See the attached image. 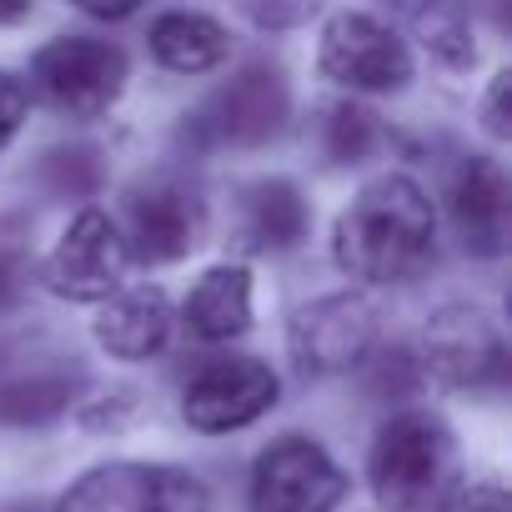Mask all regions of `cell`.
<instances>
[{
    "label": "cell",
    "mask_w": 512,
    "mask_h": 512,
    "mask_svg": "<svg viewBox=\"0 0 512 512\" xmlns=\"http://www.w3.org/2000/svg\"><path fill=\"white\" fill-rule=\"evenodd\" d=\"M372 492L387 512H442L457 492V437L437 412H397L372 442Z\"/></svg>",
    "instance_id": "7a4b0ae2"
},
{
    "label": "cell",
    "mask_w": 512,
    "mask_h": 512,
    "mask_svg": "<svg viewBox=\"0 0 512 512\" xmlns=\"http://www.w3.org/2000/svg\"><path fill=\"white\" fill-rule=\"evenodd\" d=\"M126 267H131V251H126L121 226H116L106 211H81V216L61 231V241L51 246L41 277H46V287H51L56 297L106 302L111 292H121Z\"/></svg>",
    "instance_id": "30bf717a"
},
{
    "label": "cell",
    "mask_w": 512,
    "mask_h": 512,
    "mask_svg": "<svg viewBox=\"0 0 512 512\" xmlns=\"http://www.w3.org/2000/svg\"><path fill=\"white\" fill-rule=\"evenodd\" d=\"M241 231L256 251H297L312 231V206L297 181L267 176L241 196Z\"/></svg>",
    "instance_id": "2e32d148"
},
{
    "label": "cell",
    "mask_w": 512,
    "mask_h": 512,
    "mask_svg": "<svg viewBox=\"0 0 512 512\" xmlns=\"http://www.w3.org/2000/svg\"><path fill=\"white\" fill-rule=\"evenodd\" d=\"M186 332L196 342H231L251 327V272L211 267L186 297Z\"/></svg>",
    "instance_id": "e0dca14e"
},
{
    "label": "cell",
    "mask_w": 512,
    "mask_h": 512,
    "mask_svg": "<svg viewBox=\"0 0 512 512\" xmlns=\"http://www.w3.org/2000/svg\"><path fill=\"white\" fill-rule=\"evenodd\" d=\"M126 76H131L126 51L111 46V41H96V36H56L31 61L36 96L46 106H56L61 116H71V121L106 116L121 101Z\"/></svg>",
    "instance_id": "3957f363"
},
{
    "label": "cell",
    "mask_w": 512,
    "mask_h": 512,
    "mask_svg": "<svg viewBox=\"0 0 512 512\" xmlns=\"http://www.w3.org/2000/svg\"><path fill=\"white\" fill-rule=\"evenodd\" d=\"M347 492L342 467L317 437H277L251 467V512H332Z\"/></svg>",
    "instance_id": "8992f818"
},
{
    "label": "cell",
    "mask_w": 512,
    "mask_h": 512,
    "mask_svg": "<svg viewBox=\"0 0 512 512\" xmlns=\"http://www.w3.org/2000/svg\"><path fill=\"white\" fill-rule=\"evenodd\" d=\"M397 6H402V11H412V16L422 21V16H432V11H457L462 0H397Z\"/></svg>",
    "instance_id": "83f0119b"
},
{
    "label": "cell",
    "mask_w": 512,
    "mask_h": 512,
    "mask_svg": "<svg viewBox=\"0 0 512 512\" xmlns=\"http://www.w3.org/2000/svg\"><path fill=\"white\" fill-rule=\"evenodd\" d=\"M31 11V0H0V26H16Z\"/></svg>",
    "instance_id": "f1b7e54d"
},
{
    "label": "cell",
    "mask_w": 512,
    "mask_h": 512,
    "mask_svg": "<svg viewBox=\"0 0 512 512\" xmlns=\"http://www.w3.org/2000/svg\"><path fill=\"white\" fill-rule=\"evenodd\" d=\"M382 146V121L377 111L357 106V101H342L327 111V126H322V151L332 166H357L367 161L372 151Z\"/></svg>",
    "instance_id": "d6986e66"
},
{
    "label": "cell",
    "mask_w": 512,
    "mask_h": 512,
    "mask_svg": "<svg viewBox=\"0 0 512 512\" xmlns=\"http://www.w3.org/2000/svg\"><path fill=\"white\" fill-rule=\"evenodd\" d=\"M101 181H106V166L96 146H56L41 156V186L61 201H86L101 191Z\"/></svg>",
    "instance_id": "ffe728a7"
},
{
    "label": "cell",
    "mask_w": 512,
    "mask_h": 512,
    "mask_svg": "<svg viewBox=\"0 0 512 512\" xmlns=\"http://www.w3.org/2000/svg\"><path fill=\"white\" fill-rule=\"evenodd\" d=\"M377 347V312L367 297L337 292L317 297L292 317V357L312 377H342L362 367Z\"/></svg>",
    "instance_id": "8fae6325"
},
{
    "label": "cell",
    "mask_w": 512,
    "mask_h": 512,
    "mask_svg": "<svg viewBox=\"0 0 512 512\" xmlns=\"http://www.w3.org/2000/svg\"><path fill=\"white\" fill-rule=\"evenodd\" d=\"M432 236H437V216H432L427 191L412 176L392 171V176L367 181L352 196V206L337 216L332 256L352 282L397 287L427 267Z\"/></svg>",
    "instance_id": "6da1fadb"
},
{
    "label": "cell",
    "mask_w": 512,
    "mask_h": 512,
    "mask_svg": "<svg viewBox=\"0 0 512 512\" xmlns=\"http://www.w3.org/2000/svg\"><path fill=\"white\" fill-rule=\"evenodd\" d=\"M417 387V362L407 357V352H382L377 362H372V392L377 397H407Z\"/></svg>",
    "instance_id": "7402d4cb"
},
{
    "label": "cell",
    "mask_w": 512,
    "mask_h": 512,
    "mask_svg": "<svg viewBox=\"0 0 512 512\" xmlns=\"http://www.w3.org/2000/svg\"><path fill=\"white\" fill-rule=\"evenodd\" d=\"M186 136L206 141V146H267L272 136L287 131L292 121V86L287 71L277 61H251L241 66L196 116H186Z\"/></svg>",
    "instance_id": "277c9868"
},
{
    "label": "cell",
    "mask_w": 512,
    "mask_h": 512,
    "mask_svg": "<svg viewBox=\"0 0 512 512\" xmlns=\"http://www.w3.org/2000/svg\"><path fill=\"white\" fill-rule=\"evenodd\" d=\"M317 66H322L327 81H337L347 91H372V96L402 91L412 81L407 41L392 26H382L377 16H362V11H342V16L327 21Z\"/></svg>",
    "instance_id": "52a82bcc"
},
{
    "label": "cell",
    "mask_w": 512,
    "mask_h": 512,
    "mask_svg": "<svg viewBox=\"0 0 512 512\" xmlns=\"http://www.w3.org/2000/svg\"><path fill=\"white\" fill-rule=\"evenodd\" d=\"M26 292V267H21V251L0 241V317H6Z\"/></svg>",
    "instance_id": "cb8c5ba5"
},
{
    "label": "cell",
    "mask_w": 512,
    "mask_h": 512,
    "mask_svg": "<svg viewBox=\"0 0 512 512\" xmlns=\"http://www.w3.org/2000/svg\"><path fill=\"white\" fill-rule=\"evenodd\" d=\"M422 367L447 387H502L507 377V342L482 307L452 302L437 307L422 327Z\"/></svg>",
    "instance_id": "9c48e42d"
},
{
    "label": "cell",
    "mask_w": 512,
    "mask_h": 512,
    "mask_svg": "<svg viewBox=\"0 0 512 512\" xmlns=\"http://www.w3.org/2000/svg\"><path fill=\"white\" fill-rule=\"evenodd\" d=\"M151 56L176 71V76H201L211 66L226 61L231 41H226V26L201 16V11H166L156 26H151Z\"/></svg>",
    "instance_id": "ac0fdd59"
},
{
    "label": "cell",
    "mask_w": 512,
    "mask_h": 512,
    "mask_svg": "<svg viewBox=\"0 0 512 512\" xmlns=\"http://www.w3.org/2000/svg\"><path fill=\"white\" fill-rule=\"evenodd\" d=\"M507 96H512V76L502 71V76L492 81V91H487V131H492V136H507V131H512V126H507V121H512V116H507Z\"/></svg>",
    "instance_id": "484cf974"
},
{
    "label": "cell",
    "mask_w": 512,
    "mask_h": 512,
    "mask_svg": "<svg viewBox=\"0 0 512 512\" xmlns=\"http://www.w3.org/2000/svg\"><path fill=\"white\" fill-rule=\"evenodd\" d=\"M282 397V382L267 362L256 357H216L206 362L201 372H191L186 392H181V417L206 432V437H221V432H241L251 427L256 417H267Z\"/></svg>",
    "instance_id": "ba28073f"
},
{
    "label": "cell",
    "mask_w": 512,
    "mask_h": 512,
    "mask_svg": "<svg viewBox=\"0 0 512 512\" xmlns=\"http://www.w3.org/2000/svg\"><path fill=\"white\" fill-rule=\"evenodd\" d=\"M201 226H206V211H201V196L171 176H156L146 186L131 191V206H126V251L136 262H151V267H171L201 241Z\"/></svg>",
    "instance_id": "7c38bea8"
},
{
    "label": "cell",
    "mask_w": 512,
    "mask_h": 512,
    "mask_svg": "<svg viewBox=\"0 0 512 512\" xmlns=\"http://www.w3.org/2000/svg\"><path fill=\"white\" fill-rule=\"evenodd\" d=\"M76 11H86L91 21H126L141 11V0H71Z\"/></svg>",
    "instance_id": "4316f807"
},
{
    "label": "cell",
    "mask_w": 512,
    "mask_h": 512,
    "mask_svg": "<svg viewBox=\"0 0 512 512\" xmlns=\"http://www.w3.org/2000/svg\"><path fill=\"white\" fill-rule=\"evenodd\" d=\"M21 121H26V86L11 71H0V151L16 141Z\"/></svg>",
    "instance_id": "603a6c76"
},
{
    "label": "cell",
    "mask_w": 512,
    "mask_h": 512,
    "mask_svg": "<svg viewBox=\"0 0 512 512\" xmlns=\"http://www.w3.org/2000/svg\"><path fill=\"white\" fill-rule=\"evenodd\" d=\"M442 512H512V502L502 487H472V492H452Z\"/></svg>",
    "instance_id": "d4e9b609"
},
{
    "label": "cell",
    "mask_w": 512,
    "mask_h": 512,
    "mask_svg": "<svg viewBox=\"0 0 512 512\" xmlns=\"http://www.w3.org/2000/svg\"><path fill=\"white\" fill-rule=\"evenodd\" d=\"M452 221L472 256L507 251V176L492 156H467L452 176Z\"/></svg>",
    "instance_id": "4fadbf2b"
},
{
    "label": "cell",
    "mask_w": 512,
    "mask_h": 512,
    "mask_svg": "<svg viewBox=\"0 0 512 512\" xmlns=\"http://www.w3.org/2000/svg\"><path fill=\"white\" fill-rule=\"evenodd\" d=\"M56 512H211V492L186 467L106 462L71 482Z\"/></svg>",
    "instance_id": "5b68a950"
},
{
    "label": "cell",
    "mask_w": 512,
    "mask_h": 512,
    "mask_svg": "<svg viewBox=\"0 0 512 512\" xmlns=\"http://www.w3.org/2000/svg\"><path fill=\"white\" fill-rule=\"evenodd\" d=\"M171 337V302L156 287H136V292H111L101 317H96V342L121 357V362H146L166 347Z\"/></svg>",
    "instance_id": "9a60e30c"
},
{
    "label": "cell",
    "mask_w": 512,
    "mask_h": 512,
    "mask_svg": "<svg viewBox=\"0 0 512 512\" xmlns=\"http://www.w3.org/2000/svg\"><path fill=\"white\" fill-rule=\"evenodd\" d=\"M317 0H236V11L251 16L256 26H267V31H287V26H302L312 16Z\"/></svg>",
    "instance_id": "44dd1931"
},
{
    "label": "cell",
    "mask_w": 512,
    "mask_h": 512,
    "mask_svg": "<svg viewBox=\"0 0 512 512\" xmlns=\"http://www.w3.org/2000/svg\"><path fill=\"white\" fill-rule=\"evenodd\" d=\"M81 372L66 357H41L0 372V427H46L76 402Z\"/></svg>",
    "instance_id": "5bb4252c"
}]
</instances>
